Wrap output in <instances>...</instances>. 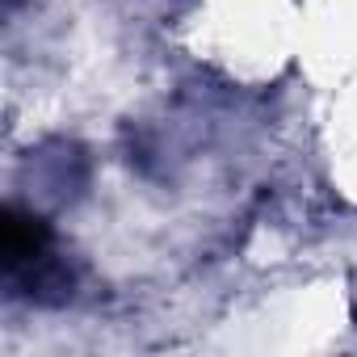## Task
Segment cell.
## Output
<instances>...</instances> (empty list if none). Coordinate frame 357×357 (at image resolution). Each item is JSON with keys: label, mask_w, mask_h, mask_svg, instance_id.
<instances>
[{"label": "cell", "mask_w": 357, "mask_h": 357, "mask_svg": "<svg viewBox=\"0 0 357 357\" xmlns=\"http://www.w3.org/2000/svg\"><path fill=\"white\" fill-rule=\"evenodd\" d=\"M47 248V227L43 219L34 215H22V211H9L5 215V261L9 269L26 265V261H38Z\"/></svg>", "instance_id": "1"}]
</instances>
